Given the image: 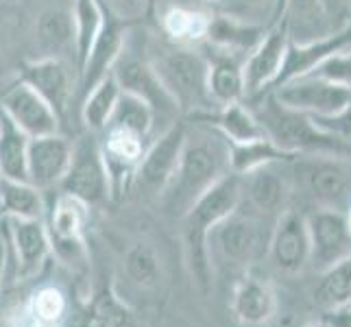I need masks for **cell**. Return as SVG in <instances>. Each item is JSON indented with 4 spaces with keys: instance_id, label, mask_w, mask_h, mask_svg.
<instances>
[{
    "instance_id": "obj_1",
    "label": "cell",
    "mask_w": 351,
    "mask_h": 327,
    "mask_svg": "<svg viewBox=\"0 0 351 327\" xmlns=\"http://www.w3.org/2000/svg\"><path fill=\"white\" fill-rule=\"evenodd\" d=\"M192 123V120H190ZM188 125L186 147L177 164V171L166 186L164 195L157 199L166 216L181 221L195 203L212 190L221 179L232 173L229 166V142L210 125Z\"/></svg>"
},
{
    "instance_id": "obj_2",
    "label": "cell",
    "mask_w": 351,
    "mask_h": 327,
    "mask_svg": "<svg viewBox=\"0 0 351 327\" xmlns=\"http://www.w3.org/2000/svg\"><path fill=\"white\" fill-rule=\"evenodd\" d=\"M247 103L256 112L266 136L284 151L299 157H336L351 162V140L323 129L308 114L288 109L271 92Z\"/></svg>"
},
{
    "instance_id": "obj_3",
    "label": "cell",
    "mask_w": 351,
    "mask_h": 327,
    "mask_svg": "<svg viewBox=\"0 0 351 327\" xmlns=\"http://www.w3.org/2000/svg\"><path fill=\"white\" fill-rule=\"evenodd\" d=\"M147 57L162 79L164 88L171 92L179 112L192 118L216 107L208 90V57L203 48L179 46L173 42L147 44Z\"/></svg>"
},
{
    "instance_id": "obj_4",
    "label": "cell",
    "mask_w": 351,
    "mask_h": 327,
    "mask_svg": "<svg viewBox=\"0 0 351 327\" xmlns=\"http://www.w3.org/2000/svg\"><path fill=\"white\" fill-rule=\"evenodd\" d=\"M242 201V179L236 173H229L212 190L195 203L184 218H181V238L188 269L201 290H208L212 282V258H210V234L212 229L229 214L238 210Z\"/></svg>"
},
{
    "instance_id": "obj_5",
    "label": "cell",
    "mask_w": 351,
    "mask_h": 327,
    "mask_svg": "<svg viewBox=\"0 0 351 327\" xmlns=\"http://www.w3.org/2000/svg\"><path fill=\"white\" fill-rule=\"evenodd\" d=\"M275 223L238 208L212 229L210 258L240 266L266 258Z\"/></svg>"
},
{
    "instance_id": "obj_6",
    "label": "cell",
    "mask_w": 351,
    "mask_h": 327,
    "mask_svg": "<svg viewBox=\"0 0 351 327\" xmlns=\"http://www.w3.org/2000/svg\"><path fill=\"white\" fill-rule=\"evenodd\" d=\"M46 229L51 236L53 256L70 269H81L88 262V225L90 205L59 190V195L46 205Z\"/></svg>"
},
{
    "instance_id": "obj_7",
    "label": "cell",
    "mask_w": 351,
    "mask_h": 327,
    "mask_svg": "<svg viewBox=\"0 0 351 327\" xmlns=\"http://www.w3.org/2000/svg\"><path fill=\"white\" fill-rule=\"evenodd\" d=\"M112 75L116 77L118 86L123 88V92L133 94L142 99L147 105L153 107V112L157 116V123L166 120L168 125H173L175 120H179L181 112L177 103L173 101L171 92L164 88L162 79L157 77L155 68L151 66L147 57V48H136L131 44V35L127 40V46L120 59L114 66Z\"/></svg>"
},
{
    "instance_id": "obj_8",
    "label": "cell",
    "mask_w": 351,
    "mask_h": 327,
    "mask_svg": "<svg viewBox=\"0 0 351 327\" xmlns=\"http://www.w3.org/2000/svg\"><path fill=\"white\" fill-rule=\"evenodd\" d=\"M186 138L188 123L184 120H175L171 127H166L160 136L153 138L136 171L133 186H138L147 197L160 199L177 171V164L186 147Z\"/></svg>"
},
{
    "instance_id": "obj_9",
    "label": "cell",
    "mask_w": 351,
    "mask_h": 327,
    "mask_svg": "<svg viewBox=\"0 0 351 327\" xmlns=\"http://www.w3.org/2000/svg\"><path fill=\"white\" fill-rule=\"evenodd\" d=\"M347 160L336 157H299L293 162L301 186L312 201L325 210L345 212L351 201V175Z\"/></svg>"
},
{
    "instance_id": "obj_10",
    "label": "cell",
    "mask_w": 351,
    "mask_h": 327,
    "mask_svg": "<svg viewBox=\"0 0 351 327\" xmlns=\"http://www.w3.org/2000/svg\"><path fill=\"white\" fill-rule=\"evenodd\" d=\"M288 109L308 114L312 118H332L345 112L351 101V88L319 79L314 75L299 77L271 92Z\"/></svg>"
},
{
    "instance_id": "obj_11",
    "label": "cell",
    "mask_w": 351,
    "mask_h": 327,
    "mask_svg": "<svg viewBox=\"0 0 351 327\" xmlns=\"http://www.w3.org/2000/svg\"><path fill=\"white\" fill-rule=\"evenodd\" d=\"M59 190L72 195L81 201H86L90 208L99 205L110 195V177H107L105 160L101 153V142L88 136L75 142V151H72V162L68 173L62 181Z\"/></svg>"
},
{
    "instance_id": "obj_12",
    "label": "cell",
    "mask_w": 351,
    "mask_h": 327,
    "mask_svg": "<svg viewBox=\"0 0 351 327\" xmlns=\"http://www.w3.org/2000/svg\"><path fill=\"white\" fill-rule=\"evenodd\" d=\"M103 9H105V18H103L101 33L92 46L86 64H83L79 70L77 96H81V99L90 90H94L96 86H99L105 77H110L114 72V66L125 51L127 40L131 35V27H133V22L118 18L105 3H103Z\"/></svg>"
},
{
    "instance_id": "obj_13",
    "label": "cell",
    "mask_w": 351,
    "mask_h": 327,
    "mask_svg": "<svg viewBox=\"0 0 351 327\" xmlns=\"http://www.w3.org/2000/svg\"><path fill=\"white\" fill-rule=\"evenodd\" d=\"M306 218L312 242L310 264L314 271L325 273L351 256V229L347 225L345 212L317 208L306 214Z\"/></svg>"
},
{
    "instance_id": "obj_14",
    "label": "cell",
    "mask_w": 351,
    "mask_h": 327,
    "mask_svg": "<svg viewBox=\"0 0 351 327\" xmlns=\"http://www.w3.org/2000/svg\"><path fill=\"white\" fill-rule=\"evenodd\" d=\"M290 44L288 22L282 18L269 27L262 42L253 48V53L245 59V79H247V101L271 92L277 77L284 68L286 53Z\"/></svg>"
},
{
    "instance_id": "obj_15",
    "label": "cell",
    "mask_w": 351,
    "mask_h": 327,
    "mask_svg": "<svg viewBox=\"0 0 351 327\" xmlns=\"http://www.w3.org/2000/svg\"><path fill=\"white\" fill-rule=\"evenodd\" d=\"M269 258L277 271L297 275L306 269L312 258V242L306 214L286 210L273 227L269 242Z\"/></svg>"
},
{
    "instance_id": "obj_16",
    "label": "cell",
    "mask_w": 351,
    "mask_h": 327,
    "mask_svg": "<svg viewBox=\"0 0 351 327\" xmlns=\"http://www.w3.org/2000/svg\"><path fill=\"white\" fill-rule=\"evenodd\" d=\"M72 70L66 59L59 57H40L33 59V62H24L20 68V81L38 92L55 109L62 123L68 116L72 99L77 96Z\"/></svg>"
},
{
    "instance_id": "obj_17",
    "label": "cell",
    "mask_w": 351,
    "mask_h": 327,
    "mask_svg": "<svg viewBox=\"0 0 351 327\" xmlns=\"http://www.w3.org/2000/svg\"><path fill=\"white\" fill-rule=\"evenodd\" d=\"M0 112L29 138L51 136V133H59V127H62V120H59L55 109L22 81H18L16 86H11L3 94Z\"/></svg>"
},
{
    "instance_id": "obj_18",
    "label": "cell",
    "mask_w": 351,
    "mask_h": 327,
    "mask_svg": "<svg viewBox=\"0 0 351 327\" xmlns=\"http://www.w3.org/2000/svg\"><path fill=\"white\" fill-rule=\"evenodd\" d=\"M282 166L288 164H271L249 175H240L242 201L238 208L266 218V221H277L286 212L288 199V184L282 173Z\"/></svg>"
},
{
    "instance_id": "obj_19",
    "label": "cell",
    "mask_w": 351,
    "mask_h": 327,
    "mask_svg": "<svg viewBox=\"0 0 351 327\" xmlns=\"http://www.w3.org/2000/svg\"><path fill=\"white\" fill-rule=\"evenodd\" d=\"M345 48H351V20H347L343 27H338L336 31H332L330 35H325V38H319V40H312V42L290 40L284 68L280 72V77H277L275 86L271 88V92L288 81L310 75V72L317 70L325 59L345 51Z\"/></svg>"
},
{
    "instance_id": "obj_20",
    "label": "cell",
    "mask_w": 351,
    "mask_h": 327,
    "mask_svg": "<svg viewBox=\"0 0 351 327\" xmlns=\"http://www.w3.org/2000/svg\"><path fill=\"white\" fill-rule=\"evenodd\" d=\"M72 151H75V144L62 133L31 138L27 164L29 184L40 188L42 192L62 186L72 162Z\"/></svg>"
},
{
    "instance_id": "obj_21",
    "label": "cell",
    "mask_w": 351,
    "mask_h": 327,
    "mask_svg": "<svg viewBox=\"0 0 351 327\" xmlns=\"http://www.w3.org/2000/svg\"><path fill=\"white\" fill-rule=\"evenodd\" d=\"M9 225V245L14 247L20 277H33L53 256L51 236L44 218H5Z\"/></svg>"
},
{
    "instance_id": "obj_22",
    "label": "cell",
    "mask_w": 351,
    "mask_h": 327,
    "mask_svg": "<svg viewBox=\"0 0 351 327\" xmlns=\"http://www.w3.org/2000/svg\"><path fill=\"white\" fill-rule=\"evenodd\" d=\"M232 312L238 323L247 327H262L277 312V293L269 280L245 273L232 288Z\"/></svg>"
},
{
    "instance_id": "obj_23",
    "label": "cell",
    "mask_w": 351,
    "mask_h": 327,
    "mask_svg": "<svg viewBox=\"0 0 351 327\" xmlns=\"http://www.w3.org/2000/svg\"><path fill=\"white\" fill-rule=\"evenodd\" d=\"M208 57V90L216 107L247 101L245 59L232 53L216 51L212 46H201Z\"/></svg>"
},
{
    "instance_id": "obj_24",
    "label": "cell",
    "mask_w": 351,
    "mask_h": 327,
    "mask_svg": "<svg viewBox=\"0 0 351 327\" xmlns=\"http://www.w3.org/2000/svg\"><path fill=\"white\" fill-rule=\"evenodd\" d=\"M192 123H203L216 129L227 142H251L258 138H266V131L258 120L256 112L247 101L232 103L223 107H214L212 112H203L188 118Z\"/></svg>"
},
{
    "instance_id": "obj_25",
    "label": "cell",
    "mask_w": 351,
    "mask_h": 327,
    "mask_svg": "<svg viewBox=\"0 0 351 327\" xmlns=\"http://www.w3.org/2000/svg\"><path fill=\"white\" fill-rule=\"evenodd\" d=\"M212 27V14L184 5H168L160 16V29L164 40L179 46L201 48L208 44Z\"/></svg>"
},
{
    "instance_id": "obj_26",
    "label": "cell",
    "mask_w": 351,
    "mask_h": 327,
    "mask_svg": "<svg viewBox=\"0 0 351 327\" xmlns=\"http://www.w3.org/2000/svg\"><path fill=\"white\" fill-rule=\"evenodd\" d=\"M269 31V27H260V24L242 22L238 18H232L227 14H212V27H210V38L205 46H212L216 51L232 53L236 57L247 59L253 48H256L262 38Z\"/></svg>"
},
{
    "instance_id": "obj_27",
    "label": "cell",
    "mask_w": 351,
    "mask_h": 327,
    "mask_svg": "<svg viewBox=\"0 0 351 327\" xmlns=\"http://www.w3.org/2000/svg\"><path fill=\"white\" fill-rule=\"evenodd\" d=\"M35 38H38L40 48L46 53L44 57L64 59L68 53L75 55L77 33L72 9H44L35 20Z\"/></svg>"
},
{
    "instance_id": "obj_28",
    "label": "cell",
    "mask_w": 351,
    "mask_h": 327,
    "mask_svg": "<svg viewBox=\"0 0 351 327\" xmlns=\"http://www.w3.org/2000/svg\"><path fill=\"white\" fill-rule=\"evenodd\" d=\"M284 20L295 42H312L336 31L323 0H286Z\"/></svg>"
},
{
    "instance_id": "obj_29",
    "label": "cell",
    "mask_w": 351,
    "mask_h": 327,
    "mask_svg": "<svg viewBox=\"0 0 351 327\" xmlns=\"http://www.w3.org/2000/svg\"><path fill=\"white\" fill-rule=\"evenodd\" d=\"M299 155L288 153L266 136L251 142H229V166L236 175H249L271 164H293Z\"/></svg>"
},
{
    "instance_id": "obj_30",
    "label": "cell",
    "mask_w": 351,
    "mask_h": 327,
    "mask_svg": "<svg viewBox=\"0 0 351 327\" xmlns=\"http://www.w3.org/2000/svg\"><path fill=\"white\" fill-rule=\"evenodd\" d=\"M0 214L3 218H44V192L29 181L0 177Z\"/></svg>"
},
{
    "instance_id": "obj_31",
    "label": "cell",
    "mask_w": 351,
    "mask_h": 327,
    "mask_svg": "<svg viewBox=\"0 0 351 327\" xmlns=\"http://www.w3.org/2000/svg\"><path fill=\"white\" fill-rule=\"evenodd\" d=\"M29 142L31 138L0 112V177L29 181Z\"/></svg>"
},
{
    "instance_id": "obj_32",
    "label": "cell",
    "mask_w": 351,
    "mask_h": 327,
    "mask_svg": "<svg viewBox=\"0 0 351 327\" xmlns=\"http://www.w3.org/2000/svg\"><path fill=\"white\" fill-rule=\"evenodd\" d=\"M123 96V88L118 86L114 75L105 77L99 86L90 90L81 99V118L83 125L94 133H103L114 116V109Z\"/></svg>"
},
{
    "instance_id": "obj_33",
    "label": "cell",
    "mask_w": 351,
    "mask_h": 327,
    "mask_svg": "<svg viewBox=\"0 0 351 327\" xmlns=\"http://www.w3.org/2000/svg\"><path fill=\"white\" fill-rule=\"evenodd\" d=\"M68 295L55 284H44L33 290L27 306H24V321L29 327H59L68 314Z\"/></svg>"
},
{
    "instance_id": "obj_34",
    "label": "cell",
    "mask_w": 351,
    "mask_h": 327,
    "mask_svg": "<svg viewBox=\"0 0 351 327\" xmlns=\"http://www.w3.org/2000/svg\"><path fill=\"white\" fill-rule=\"evenodd\" d=\"M72 18H75V33H77L75 68L79 77V70L86 64V59L103 27V18H105L103 3L101 0H72Z\"/></svg>"
},
{
    "instance_id": "obj_35",
    "label": "cell",
    "mask_w": 351,
    "mask_h": 327,
    "mask_svg": "<svg viewBox=\"0 0 351 327\" xmlns=\"http://www.w3.org/2000/svg\"><path fill=\"white\" fill-rule=\"evenodd\" d=\"M133 312L125 304L114 286H103L90 299V306L81 319V327H131Z\"/></svg>"
},
{
    "instance_id": "obj_36",
    "label": "cell",
    "mask_w": 351,
    "mask_h": 327,
    "mask_svg": "<svg viewBox=\"0 0 351 327\" xmlns=\"http://www.w3.org/2000/svg\"><path fill=\"white\" fill-rule=\"evenodd\" d=\"M314 301L323 310H334L351 304V256L325 273H319Z\"/></svg>"
},
{
    "instance_id": "obj_37",
    "label": "cell",
    "mask_w": 351,
    "mask_h": 327,
    "mask_svg": "<svg viewBox=\"0 0 351 327\" xmlns=\"http://www.w3.org/2000/svg\"><path fill=\"white\" fill-rule=\"evenodd\" d=\"M155 123H157V116H155L151 105H147L142 99H138V96L123 92V96H120V101L114 109V116H112L107 127L129 129V131L140 133V136L153 138Z\"/></svg>"
},
{
    "instance_id": "obj_38",
    "label": "cell",
    "mask_w": 351,
    "mask_h": 327,
    "mask_svg": "<svg viewBox=\"0 0 351 327\" xmlns=\"http://www.w3.org/2000/svg\"><path fill=\"white\" fill-rule=\"evenodd\" d=\"M216 7H219V14L260 24V27H273L275 22L282 20L280 0H223Z\"/></svg>"
},
{
    "instance_id": "obj_39",
    "label": "cell",
    "mask_w": 351,
    "mask_h": 327,
    "mask_svg": "<svg viewBox=\"0 0 351 327\" xmlns=\"http://www.w3.org/2000/svg\"><path fill=\"white\" fill-rule=\"evenodd\" d=\"M125 273L140 288L155 286L162 273L155 249L147 242H136L133 247H129V251L125 253Z\"/></svg>"
},
{
    "instance_id": "obj_40",
    "label": "cell",
    "mask_w": 351,
    "mask_h": 327,
    "mask_svg": "<svg viewBox=\"0 0 351 327\" xmlns=\"http://www.w3.org/2000/svg\"><path fill=\"white\" fill-rule=\"evenodd\" d=\"M310 75L338 83V86L351 88V48H345V51L325 59V62L317 70H312Z\"/></svg>"
},
{
    "instance_id": "obj_41",
    "label": "cell",
    "mask_w": 351,
    "mask_h": 327,
    "mask_svg": "<svg viewBox=\"0 0 351 327\" xmlns=\"http://www.w3.org/2000/svg\"><path fill=\"white\" fill-rule=\"evenodd\" d=\"M118 18L136 24L149 11V0H103Z\"/></svg>"
},
{
    "instance_id": "obj_42",
    "label": "cell",
    "mask_w": 351,
    "mask_h": 327,
    "mask_svg": "<svg viewBox=\"0 0 351 327\" xmlns=\"http://www.w3.org/2000/svg\"><path fill=\"white\" fill-rule=\"evenodd\" d=\"M314 120H317V123H319L323 129H328V131L336 133V136H341V138L351 140V101H349V105L345 107V112H343V114L332 116V118H314Z\"/></svg>"
},
{
    "instance_id": "obj_43",
    "label": "cell",
    "mask_w": 351,
    "mask_h": 327,
    "mask_svg": "<svg viewBox=\"0 0 351 327\" xmlns=\"http://www.w3.org/2000/svg\"><path fill=\"white\" fill-rule=\"evenodd\" d=\"M321 325L323 327H351V304L343 308H334V310H323Z\"/></svg>"
},
{
    "instance_id": "obj_44",
    "label": "cell",
    "mask_w": 351,
    "mask_h": 327,
    "mask_svg": "<svg viewBox=\"0 0 351 327\" xmlns=\"http://www.w3.org/2000/svg\"><path fill=\"white\" fill-rule=\"evenodd\" d=\"M323 3H325V9H328L330 18L334 14H338V11H343V9L351 11V0H323Z\"/></svg>"
},
{
    "instance_id": "obj_45",
    "label": "cell",
    "mask_w": 351,
    "mask_h": 327,
    "mask_svg": "<svg viewBox=\"0 0 351 327\" xmlns=\"http://www.w3.org/2000/svg\"><path fill=\"white\" fill-rule=\"evenodd\" d=\"M7 245H9L7 236L0 234V286H3V280H5V269H7Z\"/></svg>"
},
{
    "instance_id": "obj_46",
    "label": "cell",
    "mask_w": 351,
    "mask_h": 327,
    "mask_svg": "<svg viewBox=\"0 0 351 327\" xmlns=\"http://www.w3.org/2000/svg\"><path fill=\"white\" fill-rule=\"evenodd\" d=\"M345 216H347V225H349V229H351V201H349L347 210H345Z\"/></svg>"
},
{
    "instance_id": "obj_47",
    "label": "cell",
    "mask_w": 351,
    "mask_h": 327,
    "mask_svg": "<svg viewBox=\"0 0 351 327\" xmlns=\"http://www.w3.org/2000/svg\"><path fill=\"white\" fill-rule=\"evenodd\" d=\"M280 9H282V18H284V11H286V0H280Z\"/></svg>"
},
{
    "instance_id": "obj_48",
    "label": "cell",
    "mask_w": 351,
    "mask_h": 327,
    "mask_svg": "<svg viewBox=\"0 0 351 327\" xmlns=\"http://www.w3.org/2000/svg\"><path fill=\"white\" fill-rule=\"evenodd\" d=\"M203 3H208V5H219V3H223V0H203Z\"/></svg>"
},
{
    "instance_id": "obj_49",
    "label": "cell",
    "mask_w": 351,
    "mask_h": 327,
    "mask_svg": "<svg viewBox=\"0 0 351 327\" xmlns=\"http://www.w3.org/2000/svg\"><path fill=\"white\" fill-rule=\"evenodd\" d=\"M319 327H323V325H319Z\"/></svg>"
}]
</instances>
